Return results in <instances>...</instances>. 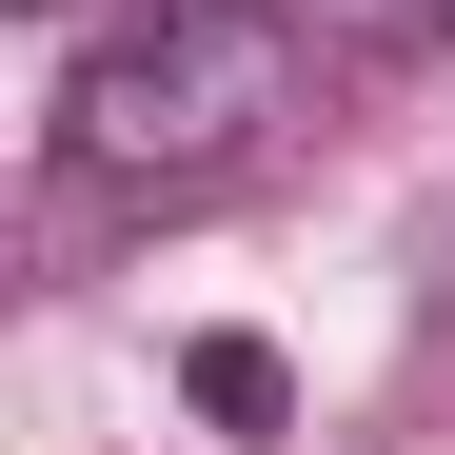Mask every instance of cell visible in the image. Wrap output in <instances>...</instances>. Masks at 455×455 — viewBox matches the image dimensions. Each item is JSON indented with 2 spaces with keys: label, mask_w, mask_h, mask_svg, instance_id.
Returning a JSON list of instances; mask_svg holds the SVG:
<instances>
[{
  "label": "cell",
  "mask_w": 455,
  "mask_h": 455,
  "mask_svg": "<svg viewBox=\"0 0 455 455\" xmlns=\"http://www.w3.org/2000/svg\"><path fill=\"white\" fill-rule=\"evenodd\" d=\"M297 80H317V60H297L277 0H159V20H119L80 80H60V159L100 198H198V179H238L297 119Z\"/></svg>",
  "instance_id": "6da1fadb"
},
{
  "label": "cell",
  "mask_w": 455,
  "mask_h": 455,
  "mask_svg": "<svg viewBox=\"0 0 455 455\" xmlns=\"http://www.w3.org/2000/svg\"><path fill=\"white\" fill-rule=\"evenodd\" d=\"M179 396H198L218 435H277V416H297V376H277V337H198V356H179Z\"/></svg>",
  "instance_id": "7a4b0ae2"
},
{
  "label": "cell",
  "mask_w": 455,
  "mask_h": 455,
  "mask_svg": "<svg viewBox=\"0 0 455 455\" xmlns=\"http://www.w3.org/2000/svg\"><path fill=\"white\" fill-rule=\"evenodd\" d=\"M20 20H60V0H20Z\"/></svg>",
  "instance_id": "3957f363"
}]
</instances>
